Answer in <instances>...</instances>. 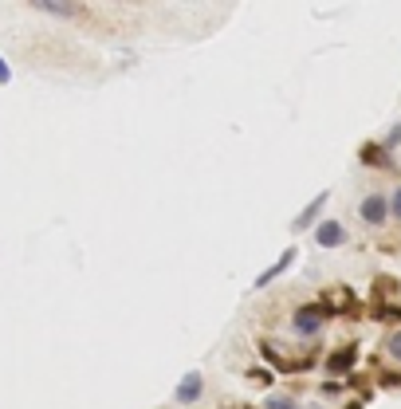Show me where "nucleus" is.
Instances as JSON below:
<instances>
[{
    "mask_svg": "<svg viewBox=\"0 0 401 409\" xmlns=\"http://www.w3.org/2000/svg\"><path fill=\"white\" fill-rule=\"evenodd\" d=\"M291 260H295V248H287V252H283V256H280V260H275V264H272V268H268V272H264V276H260V280H256V288H268V283H272V280H275V276H280V272H283V268H287V264H291Z\"/></svg>",
    "mask_w": 401,
    "mask_h": 409,
    "instance_id": "5",
    "label": "nucleus"
},
{
    "mask_svg": "<svg viewBox=\"0 0 401 409\" xmlns=\"http://www.w3.org/2000/svg\"><path fill=\"white\" fill-rule=\"evenodd\" d=\"M323 204H326V193H319L315 201H311L307 209H303V213L295 217V229H307V224H311V221H315V217H319V209H323Z\"/></svg>",
    "mask_w": 401,
    "mask_h": 409,
    "instance_id": "6",
    "label": "nucleus"
},
{
    "mask_svg": "<svg viewBox=\"0 0 401 409\" xmlns=\"http://www.w3.org/2000/svg\"><path fill=\"white\" fill-rule=\"evenodd\" d=\"M319 327H323V315L315 307H299L295 311V334H315Z\"/></svg>",
    "mask_w": 401,
    "mask_h": 409,
    "instance_id": "3",
    "label": "nucleus"
},
{
    "mask_svg": "<svg viewBox=\"0 0 401 409\" xmlns=\"http://www.w3.org/2000/svg\"><path fill=\"white\" fill-rule=\"evenodd\" d=\"M264 409H299V405H295V398H287V393H283V398L275 393V398L264 401Z\"/></svg>",
    "mask_w": 401,
    "mask_h": 409,
    "instance_id": "9",
    "label": "nucleus"
},
{
    "mask_svg": "<svg viewBox=\"0 0 401 409\" xmlns=\"http://www.w3.org/2000/svg\"><path fill=\"white\" fill-rule=\"evenodd\" d=\"M397 142H401V126H393L390 130V142H385V146H397Z\"/></svg>",
    "mask_w": 401,
    "mask_h": 409,
    "instance_id": "12",
    "label": "nucleus"
},
{
    "mask_svg": "<svg viewBox=\"0 0 401 409\" xmlns=\"http://www.w3.org/2000/svg\"><path fill=\"white\" fill-rule=\"evenodd\" d=\"M390 358H393V362H401V331L390 334Z\"/></svg>",
    "mask_w": 401,
    "mask_h": 409,
    "instance_id": "10",
    "label": "nucleus"
},
{
    "mask_svg": "<svg viewBox=\"0 0 401 409\" xmlns=\"http://www.w3.org/2000/svg\"><path fill=\"white\" fill-rule=\"evenodd\" d=\"M35 9H43V12H52V16H71V12H79L75 4H48V0H40Z\"/></svg>",
    "mask_w": 401,
    "mask_h": 409,
    "instance_id": "8",
    "label": "nucleus"
},
{
    "mask_svg": "<svg viewBox=\"0 0 401 409\" xmlns=\"http://www.w3.org/2000/svg\"><path fill=\"white\" fill-rule=\"evenodd\" d=\"M315 240L323 248H339L342 240H346V229H342L339 221H326V224H319V229H315Z\"/></svg>",
    "mask_w": 401,
    "mask_h": 409,
    "instance_id": "4",
    "label": "nucleus"
},
{
    "mask_svg": "<svg viewBox=\"0 0 401 409\" xmlns=\"http://www.w3.org/2000/svg\"><path fill=\"white\" fill-rule=\"evenodd\" d=\"M201 390H205V378H201V370H193V374H185L177 382V393H173V398H177V401H197V398H201Z\"/></svg>",
    "mask_w": 401,
    "mask_h": 409,
    "instance_id": "2",
    "label": "nucleus"
},
{
    "mask_svg": "<svg viewBox=\"0 0 401 409\" xmlns=\"http://www.w3.org/2000/svg\"><path fill=\"white\" fill-rule=\"evenodd\" d=\"M358 213H362V221H366V224H382L385 217H390V201H385V197H378V193H370L366 201H362Z\"/></svg>",
    "mask_w": 401,
    "mask_h": 409,
    "instance_id": "1",
    "label": "nucleus"
},
{
    "mask_svg": "<svg viewBox=\"0 0 401 409\" xmlns=\"http://www.w3.org/2000/svg\"><path fill=\"white\" fill-rule=\"evenodd\" d=\"M350 362H354V350H339V354H334L331 362H326V366H331V374H346Z\"/></svg>",
    "mask_w": 401,
    "mask_h": 409,
    "instance_id": "7",
    "label": "nucleus"
},
{
    "mask_svg": "<svg viewBox=\"0 0 401 409\" xmlns=\"http://www.w3.org/2000/svg\"><path fill=\"white\" fill-rule=\"evenodd\" d=\"M390 213H393V217H397V221H401V189H397V193H393V201H390Z\"/></svg>",
    "mask_w": 401,
    "mask_h": 409,
    "instance_id": "11",
    "label": "nucleus"
},
{
    "mask_svg": "<svg viewBox=\"0 0 401 409\" xmlns=\"http://www.w3.org/2000/svg\"><path fill=\"white\" fill-rule=\"evenodd\" d=\"M0 83H9V63L0 60Z\"/></svg>",
    "mask_w": 401,
    "mask_h": 409,
    "instance_id": "13",
    "label": "nucleus"
}]
</instances>
